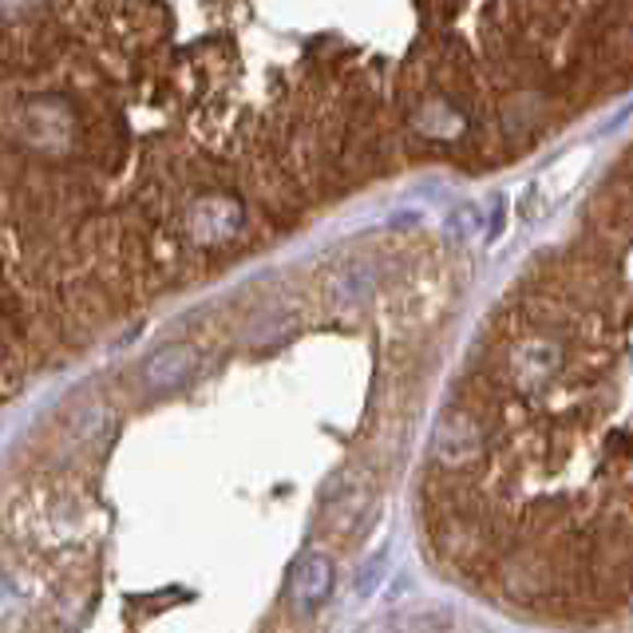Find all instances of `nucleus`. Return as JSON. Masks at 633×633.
Wrapping results in <instances>:
<instances>
[{
    "instance_id": "nucleus-2",
    "label": "nucleus",
    "mask_w": 633,
    "mask_h": 633,
    "mask_svg": "<svg viewBox=\"0 0 633 633\" xmlns=\"http://www.w3.org/2000/svg\"><path fill=\"white\" fill-rule=\"evenodd\" d=\"M483 452H488V427L479 412H471L468 405L447 408L432 432V459L444 471H468L483 459Z\"/></svg>"
},
{
    "instance_id": "nucleus-3",
    "label": "nucleus",
    "mask_w": 633,
    "mask_h": 633,
    "mask_svg": "<svg viewBox=\"0 0 633 633\" xmlns=\"http://www.w3.org/2000/svg\"><path fill=\"white\" fill-rule=\"evenodd\" d=\"M195 368H198L195 349L183 344V341H171V344H163V349H155V353L146 356L143 380H146V388H155V392H175V388L190 385Z\"/></svg>"
},
{
    "instance_id": "nucleus-7",
    "label": "nucleus",
    "mask_w": 633,
    "mask_h": 633,
    "mask_svg": "<svg viewBox=\"0 0 633 633\" xmlns=\"http://www.w3.org/2000/svg\"><path fill=\"white\" fill-rule=\"evenodd\" d=\"M380 571H385V554H376V562H368V566L361 571V582H356V594H361V598H368V594L376 590Z\"/></svg>"
},
{
    "instance_id": "nucleus-4",
    "label": "nucleus",
    "mask_w": 633,
    "mask_h": 633,
    "mask_svg": "<svg viewBox=\"0 0 633 633\" xmlns=\"http://www.w3.org/2000/svg\"><path fill=\"white\" fill-rule=\"evenodd\" d=\"M332 590V562L329 554L321 551H309L297 566H293V578H290V602L293 610H317V606L329 598Z\"/></svg>"
},
{
    "instance_id": "nucleus-1",
    "label": "nucleus",
    "mask_w": 633,
    "mask_h": 633,
    "mask_svg": "<svg viewBox=\"0 0 633 633\" xmlns=\"http://www.w3.org/2000/svg\"><path fill=\"white\" fill-rule=\"evenodd\" d=\"M183 242L190 249H222L234 246V242L246 234V207H242L234 195H195L183 210Z\"/></svg>"
},
{
    "instance_id": "nucleus-5",
    "label": "nucleus",
    "mask_w": 633,
    "mask_h": 633,
    "mask_svg": "<svg viewBox=\"0 0 633 633\" xmlns=\"http://www.w3.org/2000/svg\"><path fill=\"white\" fill-rule=\"evenodd\" d=\"M376 285V273L364 266V261H353V266H344V273L337 278V302L341 305H356L364 302Z\"/></svg>"
},
{
    "instance_id": "nucleus-6",
    "label": "nucleus",
    "mask_w": 633,
    "mask_h": 633,
    "mask_svg": "<svg viewBox=\"0 0 633 633\" xmlns=\"http://www.w3.org/2000/svg\"><path fill=\"white\" fill-rule=\"evenodd\" d=\"M479 222H483V219H479V210H476V207H459L456 214L447 219V230H452V238L464 242V238H471V234H476Z\"/></svg>"
}]
</instances>
